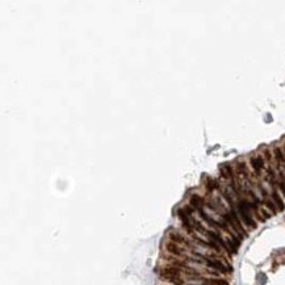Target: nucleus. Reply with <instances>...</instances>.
Returning a JSON list of instances; mask_svg holds the SVG:
<instances>
[{
	"label": "nucleus",
	"instance_id": "obj_1",
	"mask_svg": "<svg viewBox=\"0 0 285 285\" xmlns=\"http://www.w3.org/2000/svg\"><path fill=\"white\" fill-rule=\"evenodd\" d=\"M248 208H250V205L247 204V202L242 201V202L239 204V213H240V216H242V218L244 219V222H246L247 225H250V226L254 227V226H255V222L252 221L251 214L248 213Z\"/></svg>",
	"mask_w": 285,
	"mask_h": 285
},
{
	"label": "nucleus",
	"instance_id": "obj_2",
	"mask_svg": "<svg viewBox=\"0 0 285 285\" xmlns=\"http://www.w3.org/2000/svg\"><path fill=\"white\" fill-rule=\"evenodd\" d=\"M251 166L252 168L255 170V172H260L262 168H263V159H262V156H254V158H251Z\"/></svg>",
	"mask_w": 285,
	"mask_h": 285
},
{
	"label": "nucleus",
	"instance_id": "obj_3",
	"mask_svg": "<svg viewBox=\"0 0 285 285\" xmlns=\"http://www.w3.org/2000/svg\"><path fill=\"white\" fill-rule=\"evenodd\" d=\"M208 264L210 265V267H213V268H216V269H219V271H222V272H226L227 269H226V267L222 264V263H219V262H217V260H208Z\"/></svg>",
	"mask_w": 285,
	"mask_h": 285
},
{
	"label": "nucleus",
	"instance_id": "obj_4",
	"mask_svg": "<svg viewBox=\"0 0 285 285\" xmlns=\"http://www.w3.org/2000/svg\"><path fill=\"white\" fill-rule=\"evenodd\" d=\"M275 158H276L277 163L281 164V166L285 163V158H284V155H283V153H281L280 149H275Z\"/></svg>",
	"mask_w": 285,
	"mask_h": 285
},
{
	"label": "nucleus",
	"instance_id": "obj_5",
	"mask_svg": "<svg viewBox=\"0 0 285 285\" xmlns=\"http://www.w3.org/2000/svg\"><path fill=\"white\" fill-rule=\"evenodd\" d=\"M272 197H273V200L276 201V204L278 205V208H280L281 210H283V209H284V202H283V200L280 199V196H278V193H277V192H273V194H272Z\"/></svg>",
	"mask_w": 285,
	"mask_h": 285
},
{
	"label": "nucleus",
	"instance_id": "obj_6",
	"mask_svg": "<svg viewBox=\"0 0 285 285\" xmlns=\"http://www.w3.org/2000/svg\"><path fill=\"white\" fill-rule=\"evenodd\" d=\"M201 204H202V200L199 197V196H193V197H192V205H194V208H197L200 210Z\"/></svg>",
	"mask_w": 285,
	"mask_h": 285
},
{
	"label": "nucleus",
	"instance_id": "obj_7",
	"mask_svg": "<svg viewBox=\"0 0 285 285\" xmlns=\"http://www.w3.org/2000/svg\"><path fill=\"white\" fill-rule=\"evenodd\" d=\"M259 278H260V284H265V276L263 273L259 275Z\"/></svg>",
	"mask_w": 285,
	"mask_h": 285
},
{
	"label": "nucleus",
	"instance_id": "obj_8",
	"mask_svg": "<svg viewBox=\"0 0 285 285\" xmlns=\"http://www.w3.org/2000/svg\"><path fill=\"white\" fill-rule=\"evenodd\" d=\"M280 189L283 191V193H284V196H285V184H284V183H280Z\"/></svg>",
	"mask_w": 285,
	"mask_h": 285
}]
</instances>
